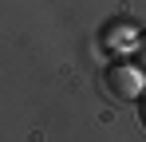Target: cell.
Segmentation results:
<instances>
[{
    "label": "cell",
    "mask_w": 146,
    "mask_h": 142,
    "mask_svg": "<svg viewBox=\"0 0 146 142\" xmlns=\"http://www.w3.org/2000/svg\"><path fill=\"white\" fill-rule=\"evenodd\" d=\"M103 91H107L111 103H134L146 91L142 87V71L130 67V63H111L103 71Z\"/></svg>",
    "instance_id": "1"
},
{
    "label": "cell",
    "mask_w": 146,
    "mask_h": 142,
    "mask_svg": "<svg viewBox=\"0 0 146 142\" xmlns=\"http://www.w3.org/2000/svg\"><path fill=\"white\" fill-rule=\"evenodd\" d=\"M134 111H138V126L146 130V91L138 95V99H134Z\"/></svg>",
    "instance_id": "2"
},
{
    "label": "cell",
    "mask_w": 146,
    "mask_h": 142,
    "mask_svg": "<svg viewBox=\"0 0 146 142\" xmlns=\"http://www.w3.org/2000/svg\"><path fill=\"white\" fill-rule=\"evenodd\" d=\"M138 55H142V63H146V32L138 36Z\"/></svg>",
    "instance_id": "3"
}]
</instances>
